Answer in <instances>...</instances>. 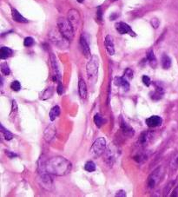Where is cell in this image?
<instances>
[{
    "instance_id": "25",
    "label": "cell",
    "mask_w": 178,
    "mask_h": 197,
    "mask_svg": "<svg viewBox=\"0 0 178 197\" xmlns=\"http://www.w3.org/2000/svg\"><path fill=\"white\" fill-rule=\"evenodd\" d=\"M84 169L88 172H93V171L96 170V165H95V163L93 162L92 161H89V162H86L85 165H84Z\"/></svg>"
},
{
    "instance_id": "18",
    "label": "cell",
    "mask_w": 178,
    "mask_h": 197,
    "mask_svg": "<svg viewBox=\"0 0 178 197\" xmlns=\"http://www.w3.org/2000/svg\"><path fill=\"white\" fill-rule=\"evenodd\" d=\"M13 51L11 49L8 47H2L0 50V58L1 59H6L8 57H10L12 55Z\"/></svg>"
},
{
    "instance_id": "6",
    "label": "cell",
    "mask_w": 178,
    "mask_h": 197,
    "mask_svg": "<svg viewBox=\"0 0 178 197\" xmlns=\"http://www.w3.org/2000/svg\"><path fill=\"white\" fill-rule=\"evenodd\" d=\"M38 182L44 189H47V190L51 189L52 187V179L50 176V174L47 172L39 173Z\"/></svg>"
},
{
    "instance_id": "14",
    "label": "cell",
    "mask_w": 178,
    "mask_h": 197,
    "mask_svg": "<svg viewBox=\"0 0 178 197\" xmlns=\"http://www.w3.org/2000/svg\"><path fill=\"white\" fill-rule=\"evenodd\" d=\"M114 83L115 85L118 87H122L124 90H129L130 89V83L129 82H127V80L124 77H116L114 79Z\"/></svg>"
},
{
    "instance_id": "26",
    "label": "cell",
    "mask_w": 178,
    "mask_h": 197,
    "mask_svg": "<svg viewBox=\"0 0 178 197\" xmlns=\"http://www.w3.org/2000/svg\"><path fill=\"white\" fill-rule=\"evenodd\" d=\"M94 123H96V125L98 127V128H100V127L103 125V119L101 117L100 114H96V115H95V117H94Z\"/></svg>"
},
{
    "instance_id": "20",
    "label": "cell",
    "mask_w": 178,
    "mask_h": 197,
    "mask_svg": "<svg viewBox=\"0 0 178 197\" xmlns=\"http://www.w3.org/2000/svg\"><path fill=\"white\" fill-rule=\"evenodd\" d=\"M162 66L165 70L170 69V67L171 66L170 57L168 55H166V54H163V56H162Z\"/></svg>"
},
{
    "instance_id": "22",
    "label": "cell",
    "mask_w": 178,
    "mask_h": 197,
    "mask_svg": "<svg viewBox=\"0 0 178 197\" xmlns=\"http://www.w3.org/2000/svg\"><path fill=\"white\" fill-rule=\"evenodd\" d=\"M155 178H156V174L155 173L152 174L149 177V179H148V187L149 189H153L155 187V183H156V179Z\"/></svg>"
},
{
    "instance_id": "8",
    "label": "cell",
    "mask_w": 178,
    "mask_h": 197,
    "mask_svg": "<svg viewBox=\"0 0 178 197\" xmlns=\"http://www.w3.org/2000/svg\"><path fill=\"white\" fill-rule=\"evenodd\" d=\"M116 30L118 32V33H120L122 35H124V34H130V36H133V37L136 36V33L132 31L130 26L129 24H126V23H124V22L116 23Z\"/></svg>"
},
{
    "instance_id": "17",
    "label": "cell",
    "mask_w": 178,
    "mask_h": 197,
    "mask_svg": "<svg viewBox=\"0 0 178 197\" xmlns=\"http://www.w3.org/2000/svg\"><path fill=\"white\" fill-rule=\"evenodd\" d=\"M147 60L149 61V63L151 67H153V68H155V67H156L157 61H156L155 54H154V52H153L152 50H149L147 52Z\"/></svg>"
},
{
    "instance_id": "16",
    "label": "cell",
    "mask_w": 178,
    "mask_h": 197,
    "mask_svg": "<svg viewBox=\"0 0 178 197\" xmlns=\"http://www.w3.org/2000/svg\"><path fill=\"white\" fill-rule=\"evenodd\" d=\"M11 15H12L13 20L16 21V22H17V23H28V22H29V21H28L25 17H23L16 9H12V11H11Z\"/></svg>"
},
{
    "instance_id": "15",
    "label": "cell",
    "mask_w": 178,
    "mask_h": 197,
    "mask_svg": "<svg viewBox=\"0 0 178 197\" xmlns=\"http://www.w3.org/2000/svg\"><path fill=\"white\" fill-rule=\"evenodd\" d=\"M56 135V129L53 125H50L44 131V139L46 142H51Z\"/></svg>"
},
{
    "instance_id": "36",
    "label": "cell",
    "mask_w": 178,
    "mask_h": 197,
    "mask_svg": "<svg viewBox=\"0 0 178 197\" xmlns=\"http://www.w3.org/2000/svg\"><path fill=\"white\" fill-rule=\"evenodd\" d=\"M57 91L58 95H62L63 93V86L61 81L58 82V85H57Z\"/></svg>"
},
{
    "instance_id": "29",
    "label": "cell",
    "mask_w": 178,
    "mask_h": 197,
    "mask_svg": "<svg viewBox=\"0 0 178 197\" xmlns=\"http://www.w3.org/2000/svg\"><path fill=\"white\" fill-rule=\"evenodd\" d=\"M53 94V88H48L46 90L44 91V93L43 94V96H42V99H47V98H49V97H51V95Z\"/></svg>"
},
{
    "instance_id": "35",
    "label": "cell",
    "mask_w": 178,
    "mask_h": 197,
    "mask_svg": "<svg viewBox=\"0 0 178 197\" xmlns=\"http://www.w3.org/2000/svg\"><path fill=\"white\" fill-rule=\"evenodd\" d=\"M159 24H160V22H159V20H158L157 18H152V19H151V25H152L155 29H157V28H158Z\"/></svg>"
},
{
    "instance_id": "27",
    "label": "cell",
    "mask_w": 178,
    "mask_h": 197,
    "mask_svg": "<svg viewBox=\"0 0 178 197\" xmlns=\"http://www.w3.org/2000/svg\"><path fill=\"white\" fill-rule=\"evenodd\" d=\"M1 72H2V74L5 75V76L10 75L11 70H10V68H9V65H8L6 63H1Z\"/></svg>"
},
{
    "instance_id": "19",
    "label": "cell",
    "mask_w": 178,
    "mask_h": 197,
    "mask_svg": "<svg viewBox=\"0 0 178 197\" xmlns=\"http://www.w3.org/2000/svg\"><path fill=\"white\" fill-rule=\"evenodd\" d=\"M121 128L123 129V132L124 133V135H134V130L132 129L131 127H130L126 123H124V121H122V123H121Z\"/></svg>"
},
{
    "instance_id": "5",
    "label": "cell",
    "mask_w": 178,
    "mask_h": 197,
    "mask_svg": "<svg viewBox=\"0 0 178 197\" xmlns=\"http://www.w3.org/2000/svg\"><path fill=\"white\" fill-rule=\"evenodd\" d=\"M106 149V140L103 137L97 138L91 148V154L95 157H99L104 152Z\"/></svg>"
},
{
    "instance_id": "33",
    "label": "cell",
    "mask_w": 178,
    "mask_h": 197,
    "mask_svg": "<svg viewBox=\"0 0 178 197\" xmlns=\"http://www.w3.org/2000/svg\"><path fill=\"white\" fill-rule=\"evenodd\" d=\"M171 168L172 169H176L178 168V156H176V157L173 159V161H172V162H171Z\"/></svg>"
},
{
    "instance_id": "31",
    "label": "cell",
    "mask_w": 178,
    "mask_h": 197,
    "mask_svg": "<svg viewBox=\"0 0 178 197\" xmlns=\"http://www.w3.org/2000/svg\"><path fill=\"white\" fill-rule=\"evenodd\" d=\"M140 142L142 143V144H145L148 141V134L146 132H143V134L141 135V137H140L139 139Z\"/></svg>"
},
{
    "instance_id": "39",
    "label": "cell",
    "mask_w": 178,
    "mask_h": 197,
    "mask_svg": "<svg viewBox=\"0 0 178 197\" xmlns=\"http://www.w3.org/2000/svg\"><path fill=\"white\" fill-rule=\"evenodd\" d=\"M116 196H126V192L124 191V190H120V191H118L117 192V194H116Z\"/></svg>"
},
{
    "instance_id": "1",
    "label": "cell",
    "mask_w": 178,
    "mask_h": 197,
    "mask_svg": "<svg viewBox=\"0 0 178 197\" xmlns=\"http://www.w3.org/2000/svg\"><path fill=\"white\" fill-rule=\"evenodd\" d=\"M44 168L47 173L57 176H63L69 174L72 168V165L69 160L62 156H56L49 159L45 162Z\"/></svg>"
},
{
    "instance_id": "13",
    "label": "cell",
    "mask_w": 178,
    "mask_h": 197,
    "mask_svg": "<svg viewBox=\"0 0 178 197\" xmlns=\"http://www.w3.org/2000/svg\"><path fill=\"white\" fill-rule=\"evenodd\" d=\"M80 44H81L82 51H83L84 56L85 57H90L91 56V49H90L88 42L86 41L85 38L84 37V35H82L81 38H80Z\"/></svg>"
},
{
    "instance_id": "12",
    "label": "cell",
    "mask_w": 178,
    "mask_h": 197,
    "mask_svg": "<svg viewBox=\"0 0 178 197\" xmlns=\"http://www.w3.org/2000/svg\"><path fill=\"white\" fill-rule=\"evenodd\" d=\"M104 44H105V48H106V50L109 54L110 56H113L115 54V47H114V43H113V40L112 38L107 35L105 40H104Z\"/></svg>"
},
{
    "instance_id": "24",
    "label": "cell",
    "mask_w": 178,
    "mask_h": 197,
    "mask_svg": "<svg viewBox=\"0 0 178 197\" xmlns=\"http://www.w3.org/2000/svg\"><path fill=\"white\" fill-rule=\"evenodd\" d=\"M114 160H115V157H114L113 152H111V150H109V152H107V154H106V157H105L106 162L109 163V165L112 166L113 162H114Z\"/></svg>"
},
{
    "instance_id": "38",
    "label": "cell",
    "mask_w": 178,
    "mask_h": 197,
    "mask_svg": "<svg viewBox=\"0 0 178 197\" xmlns=\"http://www.w3.org/2000/svg\"><path fill=\"white\" fill-rule=\"evenodd\" d=\"M5 154L8 156V157L9 158H14L17 157V155L15 154V153H12V152H11V151H6L5 152Z\"/></svg>"
},
{
    "instance_id": "23",
    "label": "cell",
    "mask_w": 178,
    "mask_h": 197,
    "mask_svg": "<svg viewBox=\"0 0 178 197\" xmlns=\"http://www.w3.org/2000/svg\"><path fill=\"white\" fill-rule=\"evenodd\" d=\"M1 132L3 133V135H4V137L5 138V140H11L12 138H13V135L11 134L9 130H7V129H5V127L3 126V125H1Z\"/></svg>"
},
{
    "instance_id": "30",
    "label": "cell",
    "mask_w": 178,
    "mask_h": 197,
    "mask_svg": "<svg viewBox=\"0 0 178 197\" xmlns=\"http://www.w3.org/2000/svg\"><path fill=\"white\" fill-rule=\"evenodd\" d=\"M11 89L14 91H18L21 89V84L18 81H14L11 84Z\"/></svg>"
},
{
    "instance_id": "40",
    "label": "cell",
    "mask_w": 178,
    "mask_h": 197,
    "mask_svg": "<svg viewBox=\"0 0 178 197\" xmlns=\"http://www.w3.org/2000/svg\"><path fill=\"white\" fill-rule=\"evenodd\" d=\"M116 17H117V15H116V14L114 13V14H112V15H110V17H109V18H110V20H114V19H116Z\"/></svg>"
},
{
    "instance_id": "4",
    "label": "cell",
    "mask_w": 178,
    "mask_h": 197,
    "mask_svg": "<svg viewBox=\"0 0 178 197\" xmlns=\"http://www.w3.org/2000/svg\"><path fill=\"white\" fill-rule=\"evenodd\" d=\"M50 39L51 41L59 48H67L69 46L70 41L67 40L59 32V30H52L50 32Z\"/></svg>"
},
{
    "instance_id": "7",
    "label": "cell",
    "mask_w": 178,
    "mask_h": 197,
    "mask_svg": "<svg viewBox=\"0 0 178 197\" xmlns=\"http://www.w3.org/2000/svg\"><path fill=\"white\" fill-rule=\"evenodd\" d=\"M51 63L52 66V70H53V80L54 82H60L61 81V72L58 68V64L57 62V58L53 54L51 55Z\"/></svg>"
},
{
    "instance_id": "42",
    "label": "cell",
    "mask_w": 178,
    "mask_h": 197,
    "mask_svg": "<svg viewBox=\"0 0 178 197\" xmlns=\"http://www.w3.org/2000/svg\"><path fill=\"white\" fill-rule=\"evenodd\" d=\"M112 1H116V0H112Z\"/></svg>"
},
{
    "instance_id": "2",
    "label": "cell",
    "mask_w": 178,
    "mask_h": 197,
    "mask_svg": "<svg viewBox=\"0 0 178 197\" xmlns=\"http://www.w3.org/2000/svg\"><path fill=\"white\" fill-rule=\"evenodd\" d=\"M57 29L61 32L63 36L69 41H71L74 38V27L71 24L69 19L64 17H60L57 20Z\"/></svg>"
},
{
    "instance_id": "37",
    "label": "cell",
    "mask_w": 178,
    "mask_h": 197,
    "mask_svg": "<svg viewBox=\"0 0 178 197\" xmlns=\"http://www.w3.org/2000/svg\"><path fill=\"white\" fill-rule=\"evenodd\" d=\"M102 16H103L102 9H101V7H98L97 11V20L102 21Z\"/></svg>"
},
{
    "instance_id": "10",
    "label": "cell",
    "mask_w": 178,
    "mask_h": 197,
    "mask_svg": "<svg viewBox=\"0 0 178 197\" xmlns=\"http://www.w3.org/2000/svg\"><path fill=\"white\" fill-rule=\"evenodd\" d=\"M146 124L149 128H155V127L160 126L163 123V119L162 117H158V116H152L146 119L145 121Z\"/></svg>"
},
{
    "instance_id": "3",
    "label": "cell",
    "mask_w": 178,
    "mask_h": 197,
    "mask_svg": "<svg viewBox=\"0 0 178 197\" xmlns=\"http://www.w3.org/2000/svg\"><path fill=\"white\" fill-rule=\"evenodd\" d=\"M98 66H99L98 57L96 55L91 56L86 65V71L90 81H95L97 78V72H98Z\"/></svg>"
},
{
    "instance_id": "34",
    "label": "cell",
    "mask_w": 178,
    "mask_h": 197,
    "mask_svg": "<svg viewBox=\"0 0 178 197\" xmlns=\"http://www.w3.org/2000/svg\"><path fill=\"white\" fill-rule=\"evenodd\" d=\"M142 80H143V84L144 85H146L147 87H149L150 84H151V81H150V78L148 77V76H143V78H142Z\"/></svg>"
},
{
    "instance_id": "28",
    "label": "cell",
    "mask_w": 178,
    "mask_h": 197,
    "mask_svg": "<svg viewBox=\"0 0 178 197\" xmlns=\"http://www.w3.org/2000/svg\"><path fill=\"white\" fill-rule=\"evenodd\" d=\"M34 39L31 38V37H27L24 38V41H23V45L25 47H31L34 44Z\"/></svg>"
},
{
    "instance_id": "9",
    "label": "cell",
    "mask_w": 178,
    "mask_h": 197,
    "mask_svg": "<svg viewBox=\"0 0 178 197\" xmlns=\"http://www.w3.org/2000/svg\"><path fill=\"white\" fill-rule=\"evenodd\" d=\"M68 19L70 21L71 24L73 25L74 29H76L79 24L80 22V15L77 10L75 9H71L68 11Z\"/></svg>"
},
{
    "instance_id": "32",
    "label": "cell",
    "mask_w": 178,
    "mask_h": 197,
    "mask_svg": "<svg viewBox=\"0 0 178 197\" xmlns=\"http://www.w3.org/2000/svg\"><path fill=\"white\" fill-rule=\"evenodd\" d=\"M133 71H132L131 69H130V68H128V69H126L125 71H124V76L125 77H129L130 79L133 78Z\"/></svg>"
},
{
    "instance_id": "21",
    "label": "cell",
    "mask_w": 178,
    "mask_h": 197,
    "mask_svg": "<svg viewBox=\"0 0 178 197\" xmlns=\"http://www.w3.org/2000/svg\"><path fill=\"white\" fill-rule=\"evenodd\" d=\"M60 115V108L59 106H54L51 111H50V118L51 121H54L55 119L57 118L58 116Z\"/></svg>"
},
{
    "instance_id": "41",
    "label": "cell",
    "mask_w": 178,
    "mask_h": 197,
    "mask_svg": "<svg viewBox=\"0 0 178 197\" xmlns=\"http://www.w3.org/2000/svg\"><path fill=\"white\" fill-rule=\"evenodd\" d=\"M78 1L79 3H83V2H84V0H78Z\"/></svg>"
},
{
    "instance_id": "11",
    "label": "cell",
    "mask_w": 178,
    "mask_h": 197,
    "mask_svg": "<svg viewBox=\"0 0 178 197\" xmlns=\"http://www.w3.org/2000/svg\"><path fill=\"white\" fill-rule=\"evenodd\" d=\"M78 92H79L80 97L83 100H85L86 98H87L88 91H87V86H86V83L84 79H79V82H78Z\"/></svg>"
}]
</instances>
